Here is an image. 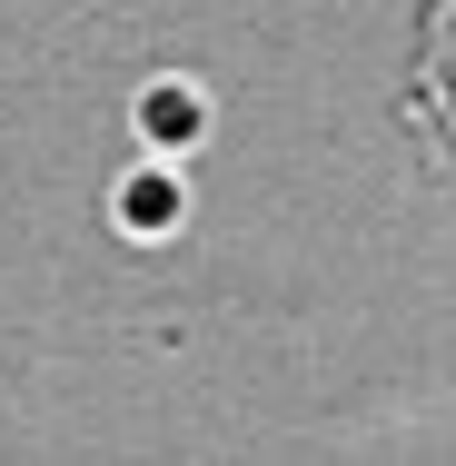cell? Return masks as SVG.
<instances>
[{"label":"cell","instance_id":"6da1fadb","mask_svg":"<svg viewBox=\"0 0 456 466\" xmlns=\"http://www.w3.org/2000/svg\"><path fill=\"white\" fill-rule=\"evenodd\" d=\"M179 179H169V169H129V179H119V228H129V238H159V228H179Z\"/></svg>","mask_w":456,"mask_h":466},{"label":"cell","instance_id":"7a4b0ae2","mask_svg":"<svg viewBox=\"0 0 456 466\" xmlns=\"http://www.w3.org/2000/svg\"><path fill=\"white\" fill-rule=\"evenodd\" d=\"M139 129H149L159 149H188V139H198V90H179V80L139 90Z\"/></svg>","mask_w":456,"mask_h":466}]
</instances>
